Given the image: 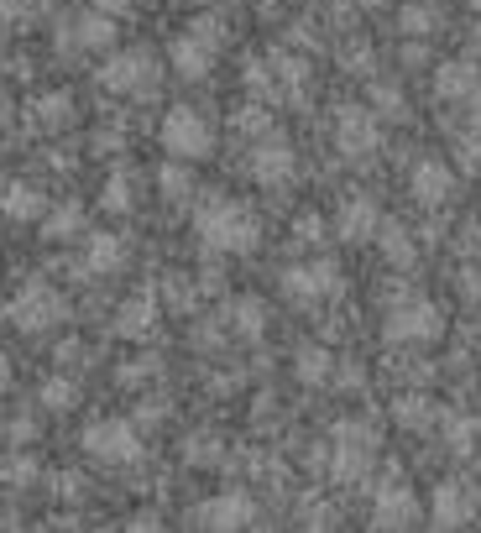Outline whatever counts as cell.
Masks as SVG:
<instances>
[{
	"label": "cell",
	"mask_w": 481,
	"mask_h": 533,
	"mask_svg": "<svg viewBox=\"0 0 481 533\" xmlns=\"http://www.w3.org/2000/svg\"><path fill=\"white\" fill-rule=\"evenodd\" d=\"M220 42H225V27L215 16H199L189 32H183L173 48H168V63H173V74L178 79H204L215 68V53H220Z\"/></svg>",
	"instance_id": "cell-4"
},
{
	"label": "cell",
	"mask_w": 481,
	"mask_h": 533,
	"mask_svg": "<svg viewBox=\"0 0 481 533\" xmlns=\"http://www.w3.org/2000/svg\"><path fill=\"white\" fill-rule=\"evenodd\" d=\"M183 455H189L194 466H199V460H204V466H210V460L220 455V445H215V434H194L189 445H183Z\"/></svg>",
	"instance_id": "cell-35"
},
{
	"label": "cell",
	"mask_w": 481,
	"mask_h": 533,
	"mask_svg": "<svg viewBox=\"0 0 481 533\" xmlns=\"http://www.w3.org/2000/svg\"><path fill=\"white\" fill-rule=\"evenodd\" d=\"M393 419H398L403 429H429L434 408H429V398H419V392H403V398L393 403Z\"/></svg>",
	"instance_id": "cell-25"
},
{
	"label": "cell",
	"mask_w": 481,
	"mask_h": 533,
	"mask_svg": "<svg viewBox=\"0 0 481 533\" xmlns=\"http://www.w3.org/2000/svg\"><path fill=\"white\" fill-rule=\"evenodd\" d=\"M335 147L346 157H372L382 147V126L366 105H340L335 115Z\"/></svg>",
	"instance_id": "cell-10"
},
{
	"label": "cell",
	"mask_w": 481,
	"mask_h": 533,
	"mask_svg": "<svg viewBox=\"0 0 481 533\" xmlns=\"http://www.w3.org/2000/svg\"><path fill=\"white\" fill-rule=\"evenodd\" d=\"M361 6H382V0H361Z\"/></svg>",
	"instance_id": "cell-44"
},
{
	"label": "cell",
	"mask_w": 481,
	"mask_h": 533,
	"mask_svg": "<svg viewBox=\"0 0 481 533\" xmlns=\"http://www.w3.org/2000/svg\"><path fill=\"white\" fill-rule=\"evenodd\" d=\"M471 6H476V11H481V0H471Z\"/></svg>",
	"instance_id": "cell-45"
},
{
	"label": "cell",
	"mask_w": 481,
	"mask_h": 533,
	"mask_svg": "<svg viewBox=\"0 0 481 533\" xmlns=\"http://www.w3.org/2000/svg\"><path fill=\"white\" fill-rule=\"evenodd\" d=\"M377 246H382V257L393 262V267H414V236H408V225H398V220H382V230H377Z\"/></svg>",
	"instance_id": "cell-20"
},
{
	"label": "cell",
	"mask_w": 481,
	"mask_h": 533,
	"mask_svg": "<svg viewBox=\"0 0 481 533\" xmlns=\"http://www.w3.org/2000/svg\"><path fill=\"white\" fill-rule=\"evenodd\" d=\"M408 523H419V497L408 492V481L387 476L372 497V528H408Z\"/></svg>",
	"instance_id": "cell-12"
},
{
	"label": "cell",
	"mask_w": 481,
	"mask_h": 533,
	"mask_svg": "<svg viewBox=\"0 0 481 533\" xmlns=\"http://www.w3.org/2000/svg\"><path fill=\"white\" fill-rule=\"evenodd\" d=\"M163 147L178 162H204L215 152V121L199 105H173L163 115Z\"/></svg>",
	"instance_id": "cell-2"
},
{
	"label": "cell",
	"mask_w": 481,
	"mask_h": 533,
	"mask_svg": "<svg viewBox=\"0 0 481 533\" xmlns=\"http://www.w3.org/2000/svg\"><path fill=\"white\" fill-rule=\"evenodd\" d=\"M434 27H440V6H429V0H419V6H403V32H408V37H429Z\"/></svg>",
	"instance_id": "cell-27"
},
{
	"label": "cell",
	"mask_w": 481,
	"mask_h": 533,
	"mask_svg": "<svg viewBox=\"0 0 481 533\" xmlns=\"http://www.w3.org/2000/svg\"><path fill=\"white\" fill-rule=\"evenodd\" d=\"M157 84H163V68H157V58L147 48H126V53H116V58L100 68V89H110V95L152 100Z\"/></svg>",
	"instance_id": "cell-5"
},
{
	"label": "cell",
	"mask_w": 481,
	"mask_h": 533,
	"mask_svg": "<svg viewBox=\"0 0 481 533\" xmlns=\"http://www.w3.org/2000/svg\"><path fill=\"white\" fill-rule=\"evenodd\" d=\"M346 68L351 74H372V48H346Z\"/></svg>",
	"instance_id": "cell-39"
},
{
	"label": "cell",
	"mask_w": 481,
	"mask_h": 533,
	"mask_svg": "<svg viewBox=\"0 0 481 533\" xmlns=\"http://www.w3.org/2000/svg\"><path fill=\"white\" fill-rule=\"evenodd\" d=\"M455 157H461L466 168H481V121L455 126Z\"/></svg>",
	"instance_id": "cell-30"
},
{
	"label": "cell",
	"mask_w": 481,
	"mask_h": 533,
	"mask_svg": "<svg viewBox=\"0 0 481 533\" xmlns=\"http://www.w3.org/2000/svg\"><path fill=\"white\" fill-rule=\"evenodd\" d=\"M27 434H37L32 419H11V445H27Z\"/></svg>",
	"instance_id": "cell-41"
},
{
	"label": "cell",
	"mask_w": 481,
	"mask_h": 533,
	"mask_svg": "<svg viewBox=\"0 0 481 533\" xmlns=\"http://www.w3.org/2000/svg\"><path fill=\"white\" fill-rule=\"evenodd\" d=\"M476 434H481V424L471 419V413H455V419L445 413V445H450L455 455H466V450L476 445Z\"/></svg>",
	"instance_id": "cell-26"
},
{
	"label": "cell",
	"mask_w": 481,
	"mask_h": 533,
	"mask_svg": "<svg viewBox=\"0 0 481 533\" xmlns=\"http://www.w3.org/2000/svg\"><path fill=\"white\" fill-rule=\"evenodd\" d=\"M340 288V267L335 262H299V267H283V293L293 298V304H304V309H314V304H325V298Z\"/></svg>",
	"instance_id": "cell-8"
},
{
	"label": "cell",
	"mask_w": 481,
	"mask_h": 533,
	"mask_svg": "<svg viewBox=\"0 0 481 533\" xmlns=\"http://www.w3.org/2000/svg\"><path fill=\"white\" fill-rule=\"evenodd\" d=\"M194 528H257V502H251V492H241V486H231V492H220L215 502H199L194 507Z\"/></svg>",
	"instance_id": "cell-9"
},
{
	"label": "cell",
	"mask_w": 481,
	"mask_h": 533,
	"mask_svg": "<svg viewBox=\"0 0 481 533\" xmlns=\"http://www.w3.org/2000/svg\"><path fill=\"white\" fill-rule=\"evenodd\" d=\"M231 324H236L241 335L257 340L267 330V304H262V298H236V304H231Z\"/></svg>",
	"instance_id": "cell-23"
},
{
	"label": "cell",
	"mask_w": 481,
	"mask_h": 533,
	"mask_svg": "<svg viewBox=\"0 0 481 533\" xmlns=\"http://www.w3.org/2000/svg\"><path fill=\"white\" fill-rule=\"evenodd\" d=\"M152 324H157V298L152 293H131L116 309V319H110V330H116L121 340H147Z\"/></svg>",
	"instance_id": "cell-15"
},
{
	"label": "cell",
	"mask_w": 481,
	"mask_h": 533,
	"mask_svg": "<svg viewBox=\"0 0 481 533\" xmlns=\"http://www.w3.org/2000/svg\"><path fill=\"white\" fill-rule=\"evenodd\" d=\"M408 194H414L424 210H440V204L450 199V168H445V162H434V157H424L414 168V178H408Z\"/></svg>",
	"instance_id": "cell-18"
},
{
	"label": "cell",
	"mask_w": 481,
	"mask_h": 533,
	"mask_svg": "<svg viewBox=\"0 0 481 533\" xmlns=\"http://www.w3.org/2000/svg\"><path fill=\"white\" fill-rule=\"evenodd\" d=\"M335 230L346 241H377V230H382V215H377V204L366 199V194H351L346 204H340V220Z\"/></svg>",
	"instance_id": "cell-16"
},
{
	"label": "cell",
	"mask_w": 481,
	"mask_h": 533,
	"mask_svg": "<svg viewBox=\"0 0 481 533\" xmlns=\"http://www.w3.org/2000/svg\"><path fill=\"white\" fill-rule=\"evenodd\" d=\"M63 48H105V42H116V16H105L100 6L95 11H79V16H68V27H63Z\"/></svg>",
	"instance_id": "cell-14"
},
{
	"label": "cell",
	"mask_w": 481,
	"mask_h": 533,
	"mask_svg": "<svg viewBox=\"0 0 481 533\" xmlns=\"http://www.w3.org/2000/svg\"><path fill=\"white\" fill-rule=\"evenodd\" d=\"M382 335H387V345H429V340L445 335V314L434 309L429 298L408 293V298H398V304L387 309Z\"/></svg>",
	"instance_id": "cell-3"
},
{
	"label": "cell",
	"mask_w": 481,
	"mask_h": 533,
	"mask_svg": "<svg viewBox=\"0 0 481 533\" xmlns=\"http://www.w3.org/2000/svg\"><path fill=\"white\" fill-rule=\"evenodd\" d=\"M42 403H48V408H68V403H74V387H68L63 377H53L48 387H42Z\"/></svg>",
	"instance_id": "cell-36"
},
{
	"label": "cell",
	"mask_w": 481,
	"mask_h": 533,
	"mask_svg": "<svg viewBox=\"0 0 481 533\" xmlns=\"http://www.w3.org/2000/svg\"><path fill=\"white\" fill-rule=\"evenodd\" d=\"M100 204H105L110 215H126V210H131V178H126V173H110V183H105Z\"/></svg>",
	"instance_id": "cell-32"
},
{
	"label": "cell",
	"mask_w": 481,
	"mask_h": 533,
	"mask_svg": "<svg viewBox=\"0 0 481 533\" xmlns=\"http://www.w3.org/2000/svg\"><path fill=\"white\" fill-rule=\"evenodd\" d=\"M319 236H325V225H319V215H304V220H299V241H319Z\"/></svg>",
	"instance_id": "cell-40"
},
{
	"label": "cell",
	"mask_w": 481,
	"mask_h": 533,
	"mask_svg": "<svg viewBox=\"0 0 481 533\" xmlns=\"http://www.w3.org/2000/svg\"><path fill=\"white\" fill-rule=\"evenodd\" d=\"M95 6H100L105 16H126V11H131V0H95Z\"/></svg>",
	"instance_id": "cell-42"
},
{
	"label": "cell",
	"mask_w": 481,
	"mask_h": 533,
	"mask_svg": "<svg viewBox=\"0 0 481 533\" xmlns=\"http://www.w3.org/2000/svg\"><path fill=\"white\" fill-rule=\"evenodd\" d=\"M68 314V304H63V293L58 288H48L37 277V283H27L16 298H11V324L21 335H42V330H53V324Z\"/></svg>",
	"instance_id": "cell-6"
},
{
	"label": "cell",
	"mask_w": 481,
	"mask_h": 533,
	"mask_svg": "<svg viewBox=\"0 0 481 533\" xmlns=\"http://www.w3.org/2000/svg\"><path fill=\"white\" fill-rule=\"evenodd\" d=\"M194 230H199L204 246H210V251H225V257L257 251V241H262L257 215H251L241 199H225V194H210V199L199 204V210H194Z\"/></svg>",
	"instance_id": "cell-1"
},
{
	"label": "cell",
	"mask_w": 481,
	"mask_h": 533,
	"mask_svg": "<svg viewBox=\"0 0 481 533\" xmlns=\"http://www.w3.org/2000/svg\"><path fill=\"white\" fill-rule=\"evenodd\" d=\"M335 439H340V445L377 450V419H340V424H335Z\"/></svg>",
	"instance_id": "cell-28"
},
{
	"label": "cell",
	"mask_w": 481,
	"mask_h": 533,
	"mask_svg": "<svg viewBox=\"0 0 481 533\" xmlns=\"http://www.w3.org/2000/svg\"><path fill=\"white\" fill-rule=\"evenodd\" d=\"M84 450L100 460V466H131L142 455V434L131 419H95L84 429Z\"/></svg>",
	"instance_id": "cell-7"
},
{
	"label": "cell",
	"mask_w": 481,
	"mask_h": 533,
	"mask_svg": "<svg viewBox=\"0 0 481 533\" xmlns=\"http://www.w3.org/2000/svg\"><path fill=\"white\" fill-rule=\"evenodd\" d=\"M476 507H481V497L471 481H440L429 497V518H434V528H466L476 518Z\"/></svg>",
	"instance_id": "cell-11"
},
{
	"label": "cell",
	"mask_w": 481,
	"mask_h": 533,
	"mask_svg": "<svg viewBox=\"0 0 481 533\" xmlns=\"http://www.w3.org/2000/svg\"><path fill=\"white\" fill-rule=\"evenodd\" d=\"M194 6H199V0H194Z\"/></svg>",
	"instance_id": "cell-46"
},
{
	"label": "cell",
	"mask_w": 481,
	"mask_h": 533,
	"mask_svg": "<svg viewBox=\"0 0 481 533\" xmlns=\"http://www.w3.org/2000/svg\"><path fill=\"white\" fill-rule=\"evenodd\" d=\"M372 100H377L382 115H403V95H398V89H387V84H382V89H372Z\"/></svg>",
	"instance_id": "cell-37"
},
{
	"label": "cell",
	"mask_w": 481,
	"mask_h": 533,
	"mask_svg": "<svg viewBox=\"0 0 481 533\" xmlns=\"http://www.w3.org/2000/svg\"><path fill=\"white\" fill-rule=\"evenodd\" d=\"M42 236L48 241H79L84 236V210L79 204H58V210L42 220Z\"/></svg>",
	"instance_id": "cell-22"
},
{
	"label": "cell",
	"mask_w": 481,
	"mask_h": 533,
	"mask_svg": "<svg viewBox=\"0 0 481 533\" xmlns=\"http://www.w3.org/2000/svg\"><path fill=\"white\" fill-rule=\"evenodd\" d=\"M251 178L262 183V189H283V183H293V173H299V157H293L288 142H278V136H267V142L251 152Z\"/></svg>",
	"instance_id": "cell-13"
},
{
	"label": "cell",
	"mask_w": 481,
	"mask_h": 533,
	"mask_svg": "<svg viewBox=\"0 0 481 533\" xmlns=\"http://www.w3.org/2000/svg\"><path fill=\"white\" fill-rule=\"evenodd\" d=\"M246 89L257 100H283V84H272V74H267V63L257 58V63H246Z\"/></svg>",
	"instance_id": "cell-31"
},
{
	"label": "cell",
	"mask_w": 481,
	"mask_h": 533,
	"mask_svg": "<svg viewBox=\"0 0 481 533\" xmlns=\"http://www.w3.org/2000/svg\"><path fill=\"white\" fill-rule=\"evenodd\" d=\"M157 189H163L168 199H189L194 178H189V168H163V173H157Z\"/></svg>",
	"instance_id": "cell-34"
},
{
	"label": "cell",
	"mask_w": 481,
	"mask_h": 533,
	"mask_svg": "<svg viewBox=\"0 0 481 533\" xmlns=\"http://www.w3.org/2000/svg\"><path fill=\"white\" fill-rule=\"evenodd\" d=\"M32 121H37L42 131H58V126L74 121V100H68V95H48V100H37Z\"/></svg>",
	"instance_id": "cell-24"
},
{
	"label": "cell",
	"mask_w": 481,
	"mask_h": 533,
	"mask_svg": "<svg viewBox=\"0 0 481 533\" xmlns=\"http://www.w3.org/2000/svg\"><path fill=\"white\" fill-rule=\"evenodd\" d=\"M466 251H476V257H481V220L471 225V236H466Z\"/></svg>",
	"instance_id": "cell-43"
},
{
	"label": "cell",
	"mask_w": 481,
	"mask_h": 533,
	"mask_svg": "<svg viewBox=\"0 0 481 533\" xmlns=\"http://www.w3.org/2000/svg\"><path fill=\"white\" fill-rule=\"evenodd\" d=\"M6 476L21 486V481H27V476H37V460H27V455H11L6 460Z\"/></svg>",
	"instance_id": "cell-38"
},
{
	"label": "cell",
	"mask_w": 481,
	"mask_h": 533,
	"mask_svg": "<svg viewBox=\"0 0 481 533\" xmlns=\"http://www.w3.org/2000/svg\"><path fill=\"white\" fill-rule=\"evenodd\" d=\"M434 89H440V100H450V105H481V74H476V63H445L440 79H434Z\"/></svg>",
	"instance_id": "cell-17"
},
{
	"label": "cell",
	"mask_w": 481,
	"mask_h": 533,
	"mask_svg": "<svg viewBox=\"0 0 481 533\" xmlns=\"http://www.w3.org/2000/svg\"><path fill=\"white\" fill-rule=\"evenodd\" d=\"M126 267V241L110 236V230H95L89 236V251H84V272L100 277V272H121Z\"/></svg>",
	"instance_id": "cell-19"
},
{
	"label": "cell",
	"mask_w": 481,
	"mask_h": 533,
	"mask_svg": "<svg viewBox=\"0 0 481 533\" xmlns=\"http://www.w3.org/2000/svg\"><path fill=\"white\" fill-rule=\"evenodd\" d=\"M330 351H319V345H309V351H299V382H309V387H319L330 377Z\"/></svg>",
	"instance_id": "cell-29"
},
{
	"label": "cell",
	"mask_w": 481,
	"mask_h": 533,
	"mask_svg": "<svg viewBox=\"0 0 481 533\" xmlns=\"http://www.w3.org/2000/svg\"><path fill=\"white\" fill-rule=\"evenodd\" d=\"M231 126H236V136H267V131H272V121H267L262 105H241V110L231 115Z\"/></svg>",
	"instance_id": "cell-33"
},
{
	"label": "cell",
	"mask_w": 481,
	"mask_h": 533,
	"mask_svg": "<svg viewBox=\"0 0 481 533\" xmlns=\"http://www.w3.org/2000/svg\"><path fill=\"white\" fill-rule=\"evenodd\" d=\"M42 210H48V199H42L32 183H11V189H6V220H11V225H27V220H37Z\"/></svg>",
	"instance_id": "cell-21"
}]
</instances>
